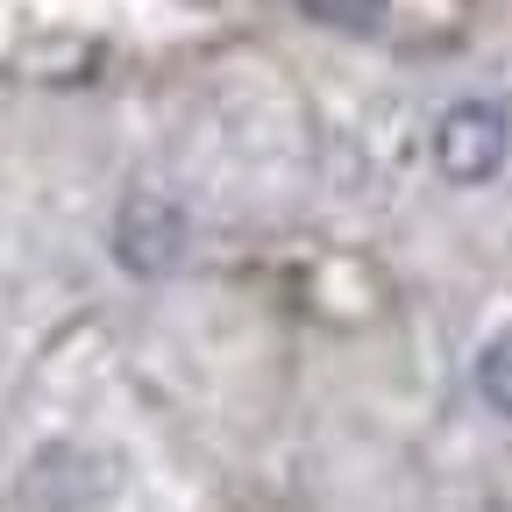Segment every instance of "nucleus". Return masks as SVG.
Masks as SVG:
<instances>
[{
    "instance_id": "obj_1",
    "label": "nucleus",
    "mask_w": 512,
    "mask_h": 512,
    "mask_svg": "<svg viewBox=\"0 0 512 512\" xmlns=\"http://www.w3.org/2000/svg\"><path fill=\"white\" fill-rule=\"evenodd\" d=\"M185 214L178 200H164V192H128L121 214H114V264L136 271V278H171L185 264Z\"/></svg>"
},
{
    "instance_id": "obj_2",
    "label": "nucleus",
    "mask_w": 512,
    "mask_h": 512,
    "mask_svg": "<svg viewBox=\"0 0 512 512\" xmlns=\"http://www.w3.org/2000/svg\"><path fill=\"white\" fill-rule=\"evenodd\" d=\"M505 157H512V121H505V107H491V100H456V107L441 114V128H434V164L456 178V185L498 178Z\"/></svg>"
},
{
    "instance_id": "obj_3",
    "label": "nucleus",
    "mask_w": 512,
    "mask_h": 512,
    "mask_svg": "<svg viewBox=\"0 0 512 512\" xmlns=\"http://www.w3.org/2000/svg\"><path fill=\"white\" fill-rule=\"evenodd\" d=\"M477 392H484V406H491V413H505V420H512V328L484 342V356H477Z\"/></svg>"
},
{
    "instance_id": "obj_4",
    "label": "nucleus",
    "mask_w": 512,
    "mask_h": 512,
    "mask_svg": "<svg viewBox=\"0 0 512 512\" xmlns=\"http://www.w3.org/2000/svg\"><path fill=\"white\" fill-rule=\"evenodd\" d=\"M299 8L313 15V22H328V29H377L384 22V0H299Z\"/></svg>"
}]
</instances>
